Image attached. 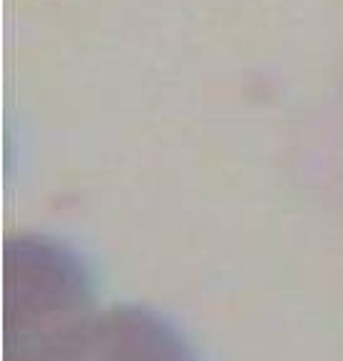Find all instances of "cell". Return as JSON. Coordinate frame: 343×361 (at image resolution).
I'll return each mask as SVG.
<instances>
[{
    "label": "cell",
    "mask_w": 343,
    "mask_h": 361,
    "mask_svg": "<svg viewBox=\"0 0 343 361\" xmlns=\"http://www.w3.org/2000/svg\"><path fill=\"white\" fill-rule=\"evenodd\" d=\"M3 361H73L96 321L84 260L46 235L6 243Z\"/></svg>",
    "instance_id": "obj_1"
},
{
    "label": "cell",
    "mask_w": 343,
    "mask_h": 361,
    "mask_svg": "<svg viewBox=\"0 0 343 361\" xmlns=\"http://www.w3.org/2000/svg\"><path fill=\"white\" fill-rule=\"evenodd\" d=\"M73 361H197L185 338L157 313L116 306L99 313Z\"/></svg>",
    "instance_id": "obj_2"
}]
</instances>
